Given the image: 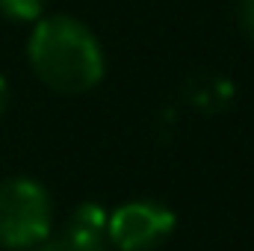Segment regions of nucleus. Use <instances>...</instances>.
Wrapping results in <instances>:
<instances>
[{
    "mask_svg": "<svg viewBox=\"0 0 254 251\" xmlns=\"http://www.w3.org/2000/svg\"><path fill=\"white\" fill-rule=\"evenodd\" d=\"M27 60L33 74L57 95H86L107 74L98 36L74 15H42L27 39Z\"/></svg>",
    "mask_w": 254,
    "mask_h": 251,
    "instance_id": "1",
    "label": "nucleus"
},
{
    "mask_svg": "<svg viewBox=\"0 0 254 251\" xmlns=\"http://www.w3.org/2000/svg\"><path fill=\"white\" fill-rule=\"evenodd\" d=\"M54 234V201L33 178L0 184V246L12 251L39 249Z\"/></svg>",
    "mask_w": 254,
    "mask_h": 251,
    "instance_id": "2",
    "label": "nucleus"
},
{
    "mask_svg": "<svg viewBox=\"0 0 254 251\" xmlns=\"http://www.w3.org/2000/svg\"><path fill=\"white\" fill-rule=\"evenodd\" d=\"M175 231V213L160 201H127L107 216V243L119 251H154Z\"/></svg>",
    "mask_w": 254,
    "mask_h": 251,
    "instance_id": "3",
    "label": "nucleus"
},
{
    "mask_svg": "<svg viewBox=\"0 0 254 251\" xmlns=\"http://www.w3.org/2000/svg\"><path fill=\"white\" fill-rule=\"evenodd\" d=\"M39 251H110L107 249V237L98 228L80 225V222H68L60 234H51Z\"/></svg>",
    "mask_w": 254,
    "mask_h": 251,
    "instance_id": "4",
    "label": "nucleus"
},
{
    "mask_svg": "<svg viewBox=\"0 0 254 251\" xmlns=\"http://www.w3.org/2000/svg\"><path fill=\"white\" fill-rule=\"evenodd\" d=\"M0 15L18 24H36L45 15V0H0Z\"/></svg>",
    "mask_w": 254,
    "mask_h": 251,
    "instance_id": "5",
    "label": "nucleus"
},
{
    "mask_svg": "<svg viewBox=\"0 0 254 251\" xmlns=\"http://www.w3.org/2000/svg\"><path fill=\"white\" fill-rule=\"evenodd\" d=\"M237 21H240V30L243 36L254 42V0H240L237 6Z\"/></svg>",
    "mask_w": 254,
    "mask_h": 251,
    "instance_id": "6",
    "label": "nucleus"
},
{
    "mask_svg": "<svg viewBox=\"0 0 254 251\" xmlns=\"http://www.w3.org/2000/svg\"><path fill=\"white\" fill-rule=\"evenodd\" d=\"M6 104H9V83L0 77V113L6 110Z\"/></svg>",
    "mask_w": 254,
    "mask_h": 251,
    "instance_id": "7",
    "label": "nucleus"
},
{
    "mask_svg": "<svg viewBox=\"0 0 254 251\" xmlns=\"http://www.w3.org/2000/svg\"><path fill=\"white\" fill-rule=\"evenodd\" d=\"M36 251H39V249H36Z\"/></svg>",
    "mask_w": 254,
    "mask_h": 251,
    "instance_id": "8",
    "label": "nucleus"
}]
</instances>
